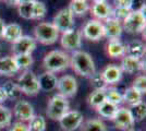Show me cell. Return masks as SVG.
<instances>
[{"label": "cell", "mask_w": 146, "mask_h": 131, "mask_svg": "<svg viewBox=\"0 0 146 131\" xmlns=\"http://www.w3.org/2000/svg\"><path fill=\"white\" fill-rule=\"evenodd\" d=\"M106 53L110 58H121L125 55V45L122 44L120 39L108 41Z\"/></svg>", "instance_id": "obj_23"}, {"label": "cell", "mask_w": 146, "mask_h": 131, "mask_svg": "<svg viewBox=\"0 0 146 131\" xmlns=\"http://www.w3.org/2000/svg\"><path fill=\"white\" fill-rule=\"evenodd\" d=\"M6 23L5 21L0 18V38H2V35H3V31H5V27H6Z\"/></svg>", "instance_id": "obj_44"}, {"label": "cell", "mask_w": 146, "mask_h": 131, "mask_svg": "<svg viewBox=\"0 0 146 131\" xmlns=\"http://www.w3.org/2000/svg\"><path fill=\"white\" fill-rule=\"evenodd\" d=\"M83 121V114L79 110H69L59 119V124L63 131L76 130L80 128Z\"/></svg>", "instance_id": "obj_11"}, {"label": "cell", "mask_w": 146, "mask_h": 131, "mask_svg": "<svg viewBox=\"0 0 146 131\" xmlns=\"http://www.w3.org/2000/svg\"><path fill=\"white\" fill-rule=\"evenodd\" d=\"M59 32L52 23L42 22L34 27V36L35 41L43 45H52L59 38Z\"/></svg>", "instance_id": "obj_3"}, {"label": "cell", "mask_w": 146, "mask_h": 131, "mask_svg": "<svg viewBox=\"0 0 146 131\" xmlns=\"http://www.w3.org/2000/svg\"><path fill=\"white\" fill-rule=\"evenodd\" d=\"M1 87H2L3 92L6 93L7 98H9V100H18L22 95V92H21L20 87L18 86V84L12 81L6 82Z\"/></svg>", "instance_id": "obj_29"}, {"label": "cell", "mask_w": 146, "mask_h": 131, "mask_svg": "<svg viewBox=\"0 0 146 131\" xmlns=\"http://www.w3.org/2000/svg\"><path fill=\"white\" fill-rule=\"evenodd\" d=\"M29 131H45L46 130V119L42 115H35L29 121Z\"/></svg>", "instance_id": "obj_30"}, {"label": "cell", "mask_w": 146, "mask_h": 131, "mask_svg": "<svg viewBox=\"0 0 146 131\" xmlns=\"http://www.w3.org/2000/svg\"><path fill=\"white\" fill-rule=\"evenodd\" d=\"M104 25V37L108 38V41H115L120 39L122 35V22L113 18H109L105 21Z\"/></svg>", "instance_id": "obj_15"}, {"label": "cell", "mask_w": 146, "mask_h": 131, "mask_svg": "<svg viewBox=\"0 0 146 131\" xmlns=\"http://www.w3.org/2000/svg\"><path fill=\"white\" fill-rule=\"evenodd\" d=\"M118 108H119V106H117L115 104L110 103L108 100H105V102H103L99 106L96 107L95 109H96L97 114L102 118L108 119V120H111V121H112L115 115H116L117 112H118Z\"/></svg>", "instance_id": "obj_24"}, {"label": "cell", "mask_w": 146, "mask_h": 131, "mask_svg": "<svg viewBox=\"0 0 146 131\" xmlns=\"http://www.w3.org/2000/svg\"><path fill=\"white\" fill-rule=\"evenodd\" d=\"M35 0H19V5L20 3H25V2H33Z\"/></svg>", "instance_id": "obj_46"}, {"label": "cell", "mask_w": 146, "mask_h": 131, "mask_svg": "<svg viewBox=\"0 0 146 131\" xmlns=\"http://www.w3.org/2000/svg\"><path fill=\"white\" fill-rule=\"evenodd\" d=\"M113 5L116 6V8H122V9L131 10L132 0H113Z\"/></svg>", "instance_id": "obj_41"}, {"label": "cell", "mask_w": 146, "mask_h": 131, "mask_svg": "<svg viewBox=\"0 0 146 131\" xmlns=\"http://www.w3.org/2000/svg\"><path fill=\"white\" fill-rule=\"evenodd\" d=\"M21 36H23V30L19 24L10 23V24L6 25L5 31H3V35H2V38L6 42L12 44L15 41H18Z\"/></svg>", "instance_id": "obj_22"}, {"label": "cell", "mask_w": 146, "mask_h": 131, "mask_svg": "<svg viewBox=\"0 0 146 131\" xmlns=\"http://www.w3.org/2000/svg\"><path fill=\"white\" fill-rule=\"evenodd\" d=\"M52 24L59 33H63L74 29V17L68 8H63L56 13Z\"/></svg>", "instance_id": "obj_7"}, {"label": "cell", "mask_w": 146, "mask_h": 131, "mask_svg": "<svg viewBox=\"0 0 146 131\" xmlns=\"http://www.w3.org/2000/svg\"><path fill=\"white\" fill-rule=\"evenodd\" d=\"M71 13L74 15H78V17H82L84 15L88 10H90V5L87 3V1H78V0H72L69 5L68 8Z\"/></svg>", "instance_id": "obj_28"}, {"label": "cell", "mask_w": 146, "mask_h": 131, "mask_svg": "<svg viewBox=\"0 0 146 131\" xmlns=\"http://www.w3.org/2000/svg\"><path fill=\"white\" fill-rule=\"evenodd\" d=\"M82 34L81 31H78L75 29L69 30L67 32L61 33L60 44L62 48L69 51H75L81 48L82 45Z\"/></svg>", "instance_id": "obj_10"}, {"label": "cell", "mask_w": 146, "mask_h": 131, "mask_svg": "<svg viewBox=\"0 0 146 131\" xmlns=\"http://www.w3.org/2000/svg\"><path fill=\"white\" fill-rule=\"evenodd\" d=\"M72 1V0H71ZM78 1H87V0H78Z\"/></svg>", "instance_id": "obj_48"}, {"label": "cell", "mask_w": 146, "mask_h": 131, "mask_svg": "<svg viewBox=\"0 0 146 131\" xmlns=\"http://www.w3.org/2000/svg\"><path fill=\"white\" fill-rule=\"evenodd\" d=\"M143 9H145V0H132V11H141Z\"/></svg>", "instance_id": "obj_42"}, {"label": "cell", "mask_w": 146, "mask_h": 131, "mask_svg": "<svg viewBox=\"0 0 146 131\" xmlns=\"http://www.w3.org/2000/svg\"><path fill=\"white\" fill-rule=\"evenodd\" d=\"M36 41L35 38L29 36V35H23L12 43L11 50L13 53V56H19V55H32V53L36 49Z\"/></svg>", "instance_id": "obj_12"}, {"label": "cell", "mask_w": 146, "mask_h": 131, "mask_svg": "<svg viewBox=\"0 0 146 131\" xmlns=\"http://www.w3.org/2000/svg\"><path fill=\"white\" fill-rule=\"evenodd\" d=\"M112 121L117 129L122 131L133 130L134 124H135L133 117H132V114L127 107H119Z\"/></svg>", "instance_id": "obj_13"}, {"label": "cell", "mask_w": 146, "mask_h": 131, "mask_svg": "<svg viewBox=\"0 0 146 131\" xmlns=\"http://www.w3.org/2000/svg\"><path fill=\"white\" fill-rule=\"evenodd\" d=\"M47 12V7L43 1L35 0L33 2V14H32V20H40L46 15Z\"/></svg>", "instance_id": "obj_35"}, {"label": "cell", "mask_w": 146, "mask_h": 131, "mask_svg": "<svg viewBox=\"0 0 146 131\" xmlns=\"http://www.w3.org/2000/svg\"><path fill=\"white\" fill-rule=\"evenodd\" d=\"M105 100H106V87H103V88L94 90L90 94V96L87 98V103L93 108H96Z\"/></svg>", "instance_id": "obj_27"}, {"label": "cell", "mask_w": 146, "mask_h": 131, "mask_svg": "<svg viewBox=\"0 0 146 131\" xmlns=\"http://www.w3.org/2000/svg\"><path fill=\"white\" fill-rule=\"evenodd\" d=\"M33 2H25V3H20V5H18V12H19V15L21 18H23L25 20H32Z\"/></svg>", "instance_id": "obj_36"}, {"label": "cell", "mask_w": 146, "mask_h": 131, "mask_svg": "<svg viewBox=\"0 0 146 131\" xmlns=\"http://www.w3.org/2000/svg\"><path fill=\"white\" fill-rule=\"evenodd\" d=\"M70 66L78 75L90 79L96 72V67L92 56L84 50L72 51L70 56Z\"/></svg>", "instance_id": "obj_1"}, {"label": "cell", "mask_w": 146, "mask_h": 131, "mask_svg": "<svg viewBox=\"0 0 146 131\" xmlns=\"http://www.w3.org/2000/svg\"><path fill=\"white\" fill-rule=\"evenodd\" d=\"M17 84L20 87L22 94H25L27 96H36L40 91L37 76L30 70L24 71L19 76Z\"/></svg>", "instance_id": "obj_6"}, {"label": "cell", "mask_w": 146, "mask_h": 131, "mask_svg": "<svg viewBox=\"0 0 146 131\" xmlns=\"http://www.w3.org/2000/svg\"><path fill=\"white\" fill-rule=\"evenodd\" d=\"M112 7L106 2H94L91 10V14L97 21H106L109 18H112Z\"/></svg>", "instance_id": "obj_17"}, {"label": "cell", "mask_w": 146, "mask_h": 131, "mask_svg": "<svg viewBox=\"0 0 146 131\" xmlns=\"http://www.w3.org/2000/svg\"><path fill=\"white\" fill-rule=\"evenodd\" d=\"M13 115L19 121L29 122L31 119L35 116L34 107L32 106L29 102L20 100L15 103V105L13 107Z\"/></svg>", "instance_id": "obj_14"}, {"label": "cell", "mask_w": 146, "mask_h": 131, "mask_svg": "<svg viewBox=\"0 0 146 131\" xmlns=\"http://www.w3.org/2000/svg\"><path fill=\"white\" fill-rule=\"evenodd\" d=\"M145 55V45L141 39H132L125 45V56L142 59Z\"/></svg>", "instance_id": "obj_19"}, {"label": "cell", "mask_w": 146, "mask_h": 131, "mask_svg": "<svg viewBox=\"0 0 146 131\" xmlns=\"http://www.w3.org/2000/svg\"><path fill=\"white\" fill-rule=\"evenodd\" d=\"M43 66L51 73L62 72L70 66V56L62 50H51L44 57Z\"/></svg>", "instance_id": "obj_2"}, {"label": "cell", "mask_w": 146, "mask_h": 131, "mask_svg": "<svg viewBox=\"0 0 146 131\" xmlns=\"http://www.w3.org/2000/svg\"><path fill=\"white\" fill-rule=\"evenodd\" d=\"M106 85H115L122 79V71L117 65H108L100 72Z\"/></svg>", "instance_id": "obj_18"}, {"label": "cell", "mask_w": 146, "mask_h": 131, "mask_svg": "<svg viewBox=\"0 0 146 131\" xmlns=\"http://www.w3.org/2000/svg\"><path fill=\"white\" fill-rule=\"evenodd\" d=\"M106 100L115 104L117 106H120L122 100V94L119 93V91L113 86H106Z\"/></svg>", "instance_id": "obj_31"}, {"label": "cell", "mask_w": 146, "mask_h": 131, "mask_svg": "<svg viewBox=\"0 0 146 131\" xmlns=\"http://www.w3.org/2000/svg\"><path fill=\"white\" fill-rule=\"evenodd\" d=\"M78 81L72 75H62L61 78L58 79L57 82V87L58 94L63 96L64 98H70L73 97L76 92H78Z\"/></svg>", "instance_id": "obj_8"}, {"label": "cell", "mask_w": 146, "mask_h": 131, "mask_svg": "<svg viewBox=\"0 0 146 131\" xmlns=\"http://www.w3.org/2000/svg\"><path fill=\"white\" fill-rule=\"evenodd\" d=\"M2 1L9 7H18L19 5V0H2Z\"/></svg>", "instance_id": "obj_43"}, {"label": "cell", "mask_w": 146, "mask_h": 131, "mask_svg": "<svg viewBox=\"0 0 146 131\" xmlns=\"http://www.w3.org/2000/svg\"><path fill=\"white\" fill-rule=\"evenodd\" d=\"M37 79H38V84H39L40 90H43L45 92H51V91L56 90L58 79L55 73L46 71V72L42 73Z\"/></svg>", "instance_id": "obj_20"}, {"label": "cell", "mask_w": 146, "mask_h": 131, "mask_svg": "<svg viewBox=\"0 0 146 131\" xmlns=\"http://www.w3.org/2000/svg\"><path fill=\"white\" fill-rule=\"evenodd\" d=\"M12 122V112L8 107L0 105V129L10 127Z\"/></svg>", "instance_id": "obj_34"}, {"label": "cell", "mask_w": 146, "mask_h": 131, "mask_svg": "<svg viewBox=\"0 0 146 131\" xmlns=\"http://www.w3.org/2000/svg\"><path fill=\"white\" fill-rule=\"evenodd\" d=\"M107 0H93V2H106Z\"/></svg>", "instance_id": "obj_47"}, {"label": "cell", "mask_w": 146, "mask_h": 131, "mask_svg": "<svg viewBox=\"0 0 146 131\" xmlns=\"http://www.w3.org/2000/svg\"><path fill=\"white\" fill-rule=\"evenodd\" d=\"M81 131H108L107 126L102 119L92 118L84 120L80 126Z\"/></svg>", "instance_id": "obj_25"}, {"label": "cell", "mask_w": 146, "mask_h": 131, "mask_svg": "<svg viewBox=\"0 0 146 131\" xmlns=\"http://www.w3.org/2000/svg\"><path fill=\"white\" fill-rule=\"evenodd\" d=\"M6 100H7L6 93L3 92L2 87H0V105H1V103H3V102H5Z\"/></svg>", "instance_id": "obj_45"}, {"label": "cell", "mask_w": 146, "mask_h": 131, "mask_svg": "<svg viewBox=\"0 0 146 131\" xmlns=\"http://www.w3.org/2000/svg\"><path fill=\"white\" fill-rule=\"evenodd\" d=\"M130 112L132 114L134 121L135 122H140L142 120H144L146 117V105L144 102H141L139 104L134 105L131 107Z\"/></svg>", "instance_id": "obj_33"}, {"label": "cell", "mask_w": 146, "mask_h": 131, "mask_svg": "<svg viewBox=\"0 0 146 131\" xmlns=\"http://www.w3.org/2000/svg\"><path fill=\"white\" fill-rule=\"evenodd\" d=\"M69 110H70L69 100L59 94H56L49 100L47 109H46V115L51 120L59 121V119Z\"/></svg>", "instance_id": "obj_5"}, {"label": "cell", "mask_w": 146, "mask_h": 131, "mask_svg": "<svg viewBox=\"0 0 146 131\" xmlns=\"http://www.w3.org/2000/svg\"><path fill=\"white\" fill-rule=\"evenodd\" d=\"M134 90H136L137 92H140L141 94H145L146 92V76L144 74L139 75L134 79L132 86Z\"/></svg>", "instance_id": "obj_37"}, {"label": "cell", "mask_w": 146, "mask_h": 131, "mask_svg": "<svg viewBox=\"0 0 146 131\" xmlns=\"http://www.w3.org/2000/svg\"><path fill=\"white\" fill-rule=\"evenodd\" d=\"M90 82H91V86L93 87L94 90L103 88V87L107 86L105 81H104L103 76H102V73H100V72H97V71L90 78Z\"/></svg>", "instance_id": "obj_38"}, {"label": "cell", "mask_w": 146, "mask_h": 131, "mask_svg": "<svg viewBox=\"0 0 146 131\" xmlns=\"http://www.w3.org/2000/svg\"><path fill=\"white\" fill-rule=\"evenodd\" d=\"M120 69L121 71L127 72L129 74H134V73L145 70V61H143L142 59H136L133 57L124 55L122 57Z\"/></svg>", "instance_id": "obj_16"}, {"label": "cell", "mask_w": 146, "mask_h": 131, "mask_svg": "<svg viewBox=\"0 0 146 131\" xmlns=\"http://www.w3.org/2000/svg\"><path fill=\"white\" fill-rule=\"evenodd\" d=\"M122 100L127 105L132 107L141 103V102H143V94L137 92L136 90H134L133 87H128L122 95Z\"/></svg>", "instance_id": "obj_26"}, {"label": "cell", "mask_w": 146, "mask_h": 131, "mask_svg": "<svg viewBox=\"0 0 146 131\" xmlns=\"http://www.w3.org/2000/svg\"><path fill=\"white\" fill-rule=\"evenodd\" d=\"M131 11H132V10H129V9L115 8V9H112V18L118 20V21H120V22H122L123 20L128 17L129 13L131 12Z\"/></svg>", "instance_id": "obj_39"}, {"label": "cell", "mask_w": 146, "mask_h": 131, "mask_svg": "<svg viewBox=\"0 0 146 131\" xmlns=\"http://www.w3.org/2000/svg\"><path fill=\"white\" fill-rule=\"evenodd\" d=\"M131 131H135V130H131Z\"/></svg>", "instance_id": "obj_49"}, {"label": "cell", "mask_w": 146, "mask_h": 131, "mask_svg": "<svg viewBox=\"0 0 146 131\" xmlns=\"http://www.w3.org/2000/svg\"><path fill=\"white\" fill-rule=\"evenodd\" d=\"M82 37H84L87 41L91 42H98L104 37V25L103 22L97 21L95 19H92L87 21L83 30L81 32Z\"/></svg>", "instance_id": "obj_9"}, {"label": "cell", "mask_w": 146, "mask_h": 131, "mask_svg": "<svg viewBox=\"0 0 146 131\" xmlns=\"http://www.w3.org/2000/svg\"><path fill=\"white\" fill-rule=\"evenodd\" d=\"M145 9L141 11H131L122 21V29L129 34H140L145 30Z\"/></svg>", "instance_id": "obj_4"}, {"label": "cell", "mask_w": 146, "mask_h": 131, "mask_svg": "<svg viewBox=\"0 0 146 131\" xmlns=\"http://www.w3.org/2000/svg\"><path fill=\"white\" fill-rule=\"evenodd\" d=\"M19 70H29L34 63V58L32 55H19V56H13Z\"/></svg>", "instance_id": "obj_32"}, {"label": "cell", "mask_w": 146, "mask_h": 131, "mask_svg": "<svg viewBox=\"0 0 146 131\" xmlns=\"http://www.w3.org/2000/svg\"><path fill=\"white\" fill-rule=\"evenodd\" d=\"M9 131H29V127L26 122H22V121H17L13 125L10 126Z\"/></svg>", "instance_id": "obj_40"}, {"label": "cell", "mask_w": 146, "mask_h": 131, "mask_svg": "<svg viewBox=\"0 0 146 131\" xmlns=\"http://www.w3.org/2000/svg\"><path fill=\"white\" fill-rule=\"evenodd\" d=\"M20 71L13 56H7L0 58V75H13Z\"/></svg>", "instance_id": "obj_21"}]
</instances>
